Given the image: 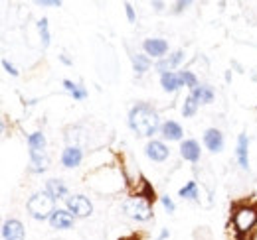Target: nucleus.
I'll return each mask as SVG.
<instances>
[{
	"mask_svg": "<svg viewBox=\"0 0 257 240\" xmlns=\"http://www.w3.org/2000/svg\"><path fill=\"white\" fill-rule=\"evenodd\" d=\"M128 126L137 134H141V136H153L161 128V120H159V114L149 104L141 102V104L131 108V112H128Z\"/></svg>",
	"mask_w": 257,
	"mask_h": 240,
	"instance_id": "nucleus-1",
	"label": "nucleus"
},
{
	"mask_svg": "<svg viewBox=\"0 0 257 240\" xmlns=\"http://www.w3.org/2000/svg\"><path fill=\"white\" fill-rule=\"evenodd\" d=\"M54 201L56 199H52L46 191H38V193H34L32 197L28 199V212H30V216L36 218V220H50V216L54 214Z\"/></svg>",
	"mask_w": 257,
	"mask_h": 240,
	"instance_id": "nucleus-2",
	"label": "nucleus"
},
{
	"mask_svg": "<svg viewBox=\"0 0 257 240\" xmlns=\"http://www.w3.org/2000/svg\"><path fill=\"white\" fill-rule=\"evenodd\" d=\"M231 222H233V226H235V230H237L239 234L249 232L257 222V209L247 207V205H237V207H233Z\"/></svg>",
	"mask_w": 257,
	"mask_h": 240,
	"instance_id": "nucleus-3",
	"label": "nucleus"
},
{
	"mask_svg": "<svg viewBox=\"0 0 257 240\" xmlns=\"http://www.w3.org/2000/svg\"><path fill=\"white\" fill-rule=\"evenodd\" d=\"M123 210L125 214L135 218V220H149L153 216V209H151V203L145 201L143 197H131L123 203Z\"/></svg>",
	"mask_w": 257,
	"mask_h": 240,
	"instance_id": "nucleus-4",
	"label": "nucleus"
},
{
	"mask_svg": "<svg viewBox=\"0 0 257 240\" xmlns=\"http://www.w3.org/2000/svg\"><path fill=\"white\" fill-rule=\"evenodd\" d=\"M65 205H67V210L73 216H89L91 210H93L91 201L87 197H83V195H71V197H67Z\"/></svg>",
	"mask_w": 257,
	"mask_h": 240,
	"instance_id": "nucleus-5",
	"label": "nucleus"
},
{
	"mask_svg": "<svg viewBox=\"0 0 257 240\" xmlns=\"http://www.w3.org/2000/svg\"><path fill=\"white\" fill-rule=\"evenodd\" d=\"M2 236L4 240H24L26 238V230H24V224L16 218H10L4 222L2 226Z\"/></svg>",
	"mask_w": 257,
	"mask_h": 240,
	"instance_id": "nucleus-6",
	"label": "nucleus"
},
{
	"mask_svg": "<svg viewBox=\"0 0 257 240\" xmlns=\"http://www.w3.org/2000/svg\"><path fill=\"white\" fill-rule=\"evenodd\" d=\"M75 222V216L65 209H56L54 214L50 216V224L52 228H58V230H65V228H71Z\"/></svg>",
	"mask_w": 257,
	"mask_h": 240,
	"instance_id": "nucleus-7",
	"label": "nucleus"
},
{
	"mask_svg": "<svg viewBox=\"0 0 257 240\" xmlns=\"http://www.w3.org/2000/svg\"><path fill=\"white\" fill-rule=\"evenodd\" d=\"M204 144L210 152L218 154V152L224 150V134L218 128H208L204 132Z\"/></svg>",
	"mask_w": 257,
	"mask_h": 240,
	"instance_id": "nucleus-8",
	"label": "nucleus"
},
{
	"mask_svg": "<svg viewBox=\"0 0 257 240\" xmlns=\"http://www.w3.org/2000/svg\"><path fill=\"white\" fill-rule=\"evenodd\" d=\"M145 154L153 160V162H164L168 156H170V150L164 146V142L161 140H151L145 148Z\"/></svg>",
	"mask_w": 257,
	"mask_h": 240,
	"instance_id": "nucleus-9",
	"label": "nucleus"
},
{
	"mask_svg": "<svg viewBox=\"0 0 257 240\" xmlns=\"http://www.w3.org/2000/svg\"><path fill=\"white\" fill-rule=\"evenodd\" d=\"M143 50H145V54L147 56H153V58H162L166 52H168V44L161 40V38H151V40H145V44H143Z\"/></svg>",
	"mask_w": 257,
	"mask_h": 240,
	"instance_id": "nucleus-10",
	"label": "nucleus"
},
{
	"mask_svg": "<svg viewBox=\"0 0 257 240\" xmlns=\"http://www.w3.org/2000/svg\"><path fill=\"white\" fill-rule=\"evenodd\" d=\"M247 148H249V138L245 134H239L235 156H237V162H239V168L241 170H249V154H247Z\"/></svg>",
	"mask_w": 257,
	"mask_h": 240,
	"instance_id": "nucleus-11",
	"label": "nucleus"
},
{
	"mask_svg": "<svg viewBox=\"0 0 257 240\" xmlns=\"http://www.w3.org/2000/svg\"><path fill=\"white\" fill-rule=\"evenodd\" d=\"M81 160H83V152L77 146H67L62 154V164L65 168H77L81 164Z\"/></svg>",
	"mask_w": 257,
	"mask_h": 240,
	"instance_id": "nucleus-12",
	"label": "nucleus"
},
{
	"mask_svg": "<svg viewBox=\"0 0 257 240\" xmlns=\"http://www.w3.org/2000/svg\"><path fill=\"white\" fill-rule=\"evenodd\" d=\"M180 156L186 160V162H192L196 164L200 160V144L196 140H184L182 146H180Z\"/></svg>",
	"mask_w": 257,
	"mask_h": 240,
	"instance_id": "nucleus-13",
	"label": "nucleus"
},
{
	"mask_svg": "<svg viewBox=\"0 0 257 240\" xmlns=\"http://www.w3.org/2000/svg\"><path fill=\"white\" fill-rule=\"evenodd\" d=\"M182 60H184V52L178 50V52H174L172 56H168V58H164V60L159 61V63H157V71H161V75L162 73H170Z\"/></svg>",
	"mask_w": 257,
	"mask_h": 240,
	"instance_id": "nucleus-14",
	"label": "nucleus"
},
{
	"mask_svg": "<svg viewBox=\"0 0 257 240\" xmlns=\"http://www.w3.org/2000/svg\"><path fill=\"white\" fill-rule=\"evenodd\" d=\"M161 132L166 140H172V142H178V140L182 138V134H184V132H182V126H180L178 122H174V120L164 122L161 126Z\"/></svg>",
	"mask_w": 257,
	"mask_h": 240,
	"instance_id": "nucleus-15",
	"label": "nucleus"
},
{
	"mask_svg": "<svg viewBox=\"0 0 257 240\" xmlns=\"http://www.w3.org/2000/svg\"><path fill=\"white\" fill-rule=\"evenodd\" d=\"M52 199H64L67 195V185L62 180H50L46 181V189H44Z\"/></svg>",
	"mask_w": 257,
	"mask_h": 240,
	"instance_id": "nucleus-16",
	"label": "nucleus"
},
{
	"mask_svg": "<svg viewBox=\"0 0 257 240\" xmlns=\"http://www.w3.org/2000/svg\"><path fill=\"white\" fill-rule=\"evenodd\" d=\"M30 164H32L34 174H44L48 170V156L46 152H32L30 150Z\"/></svg>",
	"mask_w": 257,
	"mask_h": 240,
	"instance_id": "nucleus-17",
	"label": "nucleus"
},
{
	"mask_svg": "<svg viewBox=\"0 0 257 240\" xmlns=\"http://www.w3.org/2000/svg\"><path fill=\"white\" fill-rule=\"evenodd\" d=\"M161 85H162V89L166 90V92H174L178 87H182L178 73H172V71H170V73H162V75H161Z\"/></svg>",
	"mask_w": 257,
	"mask_h": 240,
	"instance_id": "nucleus-18",
	"label": "nucleus"
},
{
	"mask_svg": "<svg viewBox=\"0 0 257 240\" xmlns=\"http://www.w3.org/2000/svg\"><path fill=\"white\" fill-rule=\"evenodd\" d=\"M190 94L198 100V104H210V102L214 100V90H212V87H208V85L196 87Z\"/></svg>",
	"mask_w": 257,
	"mask_h": 240,
	"instance_id": "nucleus-19",
	"label": "nucleus"
},
{
	"mask_svg": "<svg viewBox=\"0 0 257 240\" xmlns=\"http://www.w3.org/2000/svg\"><path fill=\"white\" fill-rule=\"evenodd\" d=\"M64 87H65V90L75 98V100H83L85 96H87V90L83 89L81 85H75V83H71L69 79H65L64 81Z\"/></svg>",
	"mask_w": 257,
	"mask_h": 240,
	"instance_id": "nucleus-20",
	"label": "nucleus"
},
{
	"mask_svg": "<svg viewBox=\"0 0 257 240\" xmlns=\"http://www.w3.org/2000/svg\"><path fill=\"white\" fill-rule=\"evenodd\" d=\"M28 146L32 152H44L46 148V136L42 132H34L28 136Z\"/></svg>",
	"mask_w": 257,
	"mask_h": 240,
	"instance_id": "nucleus-21",
	"label": "nucleus"
},
{
	"mask_svg": "<svg viewBox=\"0 0 257 240\" xmlns=\"http://www.w3.org/2000/svg\"><path fill=\"white\" fill-rule=\"evenodd\" d=\"M133 67H135V71L141 75V73H145V71H149V67H151V60H149V56H143V54H137V56H133Z\"/></svg>",
	"mask_w": 257,
	"mask_h": 240,
	"instance_id": "nucleus-22",
	"label": "nucleus"
},
{
	"mask_svg": "<svg viewBox=\"0 0 257 240\" xmlns=\"http://www.w3.org/2000/svg\"><path fill=\"white\" fill-rule=\"evenodd\" d=\"M178 77H180V83H182L184 87H190L192 90L198 87V77L194 75L192 71H180Z\"/></svg>",
	"mask_w": 257,
	"mask_h": 240,
	"instance_id": "nucleus-23",
	"label": "nucleus"
},
{
	"mask_svg": "<svg viewBox=\"0 0 257 240\" xmlns=\"http://www.w3.org/2000/svg\"><path fill=\"white\" fill-rule=\"evenodd\" d=\"M196 110H198V100L194 98L192 94H188L186 96V100H184V106H182V116H194L196 114Z\"/></svg>",
	"mask_w": 257,
	"mask_h": 240,
	"instance_id": "nucleus-24",
	"label": "nucleus"
},
{
	"mask_svg": "<svg viewBox=\"0 0 257 240\" xmlns=\"http://www.w3.org/2000/svg\"><path fill=\"white\" fill-rule=\"evenodd\" d=\"M178 195L182 197V199H196L198 197V189H196V181H188L180 191H178Z\"/></svg>",
	"mask_w": 257,
	"mask_h": 240,
	"instance_id": "nucleus-25",
	"label": "nucleus"
},
{
	"mask_svg": "<svg viewBox=\"0 0 257 240\" xmlns=\"http://www.w3.org/2000/svg\"><path fill=\"white\" fill-rule=\"evenodd\" d=\"M38 30H40V38H42V46L48 48L50 46V30H48V18H42L38 22Z\"/></svg>",
	"mask_w": 257,
	"mask_h": 240,
	"instance_id": "nucleus-26",
	"label": "nucleus"
},
{
	"mask_svg": "<svg viewBox=\"0 0 257 240\" xmlns=\"http://www.w3.org/2000/svg\"><path fill=\"white\" fill-rule=\"evenodd\" d=\"M137 197H143V199H145V201H149V203L157 199V195H155V189L151 187V183H149L147 180H143V191H141Z\"/></svg>",
	"mask_w": 257,
	"mask_h": 240,
	"instance_id": "nucleus-27",
	"label": "nucleus"
},
{
	"mask_svg": "<svg viewBox=\"0 0 257 240\" xmlns=\"http://www.w3.org/2000/svg\"><path fill=\"white\" fill-rule=\"evenodd\" d=\"M161 201H162V205H164V209L168 210V212H174V203H172V199L168 197V195H164V197H161Z\"/></svg>",
	"mask_w": 257,
	"mask_h": 240,
	"instance_id": "nucleus-28",
	"label": "nucleus"
},
{
	"mask_svg": "<svg viewBox=\"0 0 257 240\" xmlns=\"http://www.w3.org/2000/svg\"><path fill=\"white\" fill-rule=\"evenodd\" d=\"M2 67L12 75V77H18V71H16V67L10 63V61H6V60H2Z\"/></svg>",
	"mask_w": 257,
	"mask_h": 240,
	"instance_id": "nucleus-29",
	"label": "nucleus"
},
{
	"mask_svg": "<svg viewBox=\"0 0 257 240\" xmlns=\"http://www.w3.org/2000/svg\"><path fill=\"white\" fill-rule=\"evenodd\" d=\"M40 6H60L62 2L60 0H38Z\"/></svg>",
	"mask_w": 257,
	"mask_h": 240,
	"instance_id": "nucleus-30",
	"label": "nucleus"
},
{
	"mask_svg": "<svg viewBox=\"0 0 257 240\" xmlns=\"http://www.w3.org/2000/svg\"><path fill=\"white\" fill-rule=\"evenodd\" d=\"M125 10H127V18H128V22H135V10H133V6L131 4H125Z\"/></svg>",
	"mask_w": 257,
	"mask_h": 240,
	"instance_id": "nucleus-31",
	"label": "nucleus"
},
{
	"mask_svg": "<svg viewBox=\"0 0 257 240\" xmlns=\"http://www.w3.org/2000/svg\"><path fill=\"white\" fill-rule=\"evenodd\" d=\"M188 4H190V2H186V0H184V2H176V12H180V10H182V8H186Z\"/></svg>",
	"mask_w": 257,
	"mask_h": 240,
	"instance_id": "nucleus-32",
	"label": "nucleus"
},
{
	"mask_svg": "<svg viewBox=\"0 0 257 240\" xmlns=\"http://www.w3.org/2000/svg\"><path fill=\"white\" fill-rule=\"evenodd\" d=\"M168 236H170V232H168V230L164 228V230H162V232H161V236H159V238H157V240H166V238H168Z\"/></svg>",
	"mask_w": 257,
	"mask_h": 240,
	"instance_id": "nucleus-33",
	"label": "nucleus"
},
{
	"mask_svg": "<svg viewBox=\"0 0 257 240\" xmlns=\"http://www.w3.org/2000/svg\"><path fill=\"white\" fill-rule=\"evenodd\" d=\"M153 6H155L157 10H162V6H164V4H162V2H153Z\"/></svg>",
	"mask_w": 257,
	"mask_h": 240,
	"instance_id": "nucleus-34",
	"label": "nucleus"
},
{
	"mask_svg": "<svg viewBox=\"0 0 257 240\" xmlns=\"http://www.w3.org/2000/svg\"><path fill=\"white\" fill-rule=\"evenodd\" d=\"M121 240H135V236H128V238H121Z\"/></svg>",
	"mask_w": 257,
	"mask_h": 240,
	"instance_id": "nucleus-35",
	"label": "nucleus"
}]
</instances>
